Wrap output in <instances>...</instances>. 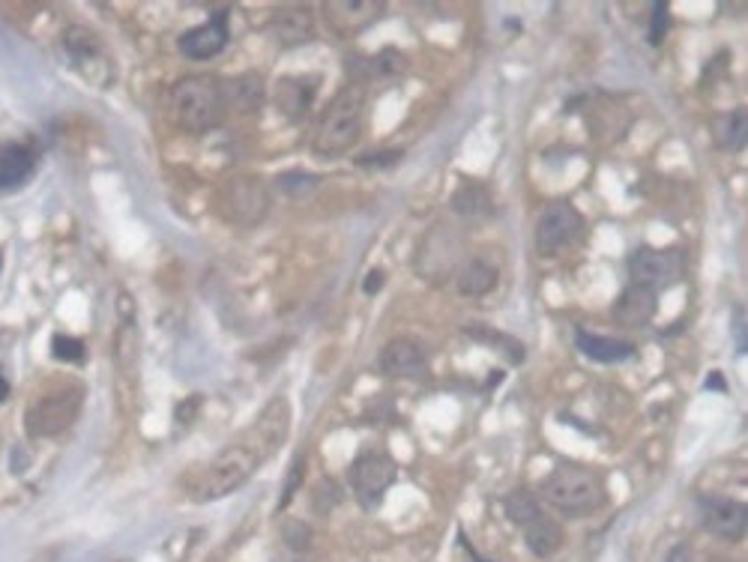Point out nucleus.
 Wrapping results in <instances>:
<instances>
[{
    "label": "nucleus",
    "mask_w": 748,
    "mask_h": 562,
    "mask_svg": "<svg viewBox=\"0 0 748 562\" xmlns=\"http://www.w3.org/2000/svg\"><path fill=\"white\" fill-rule=\"evenodd\" d=\"M377 365L386 377H416L425 371V353L416 341L395 338L380 350Z\"/></svg>",
    "instance_id": "ddd939ff"
},
{
    "label": "nucleus",
    "mask_w": 748,
    "mask_h": 562,
    "mask_svg": "<svg viewBox=\"0 0 748 562\" xmlns=\"http://www.w3.org/2000/svg\"><path fill=\"white\" fill-rule=\"evenodd\" d=\"M563 527L557 524V521H551V518H545V515H539L536 521H530L527 527H524V545L530 548V554H536L539 560H548V557H554L560 548H563Z\"/></svg>",
    "instance_id": "6ab92c4d"
},
{
    "label": "nucleus",
    "mask_w": 748,
    "mask_h": 562,
    "mask_svg": "<svg viewBox=\"0 0 748 562\" xmlns=\"http://www.w3.org/2000/svg\"><path fill=\"white\" fill-rule=\"evenodd\" d=\"M716 144L728 153H740L746 150V129H748V114L746 108H734L728 114H722L716 120Z\"/></svg>",
    "instance_id": "4be33fe9"
},
{
    "label": "nucleus",
    "mask_w": 748,
    "mask_h": 562,
    "mask_svg": "<svg viewBox=\"0 0 748 562\" xmlns=\"http://www.w3.org/2000/svg\"><path fill=\"white\" fill-rule=\"evenodd\" d=\"M539 491L551 509L566 512L572 518H587L590 512H596L605 503V482L599 479V473L578 467V464L554 467L542 479Z\"/></svg>",
    "instance_id": "7ed1b4c3"
},
{
    "label": "nucleus",
    "mask_w": 748,
    "mask_h": 562,
    "mask_svg": "<svg viewBox=\"0 0 748 562\" xmlns=\"http://www.w3.org/2000/svg\"><path fill=\"white\" fill-rule=\"evenodd\" d=\"M707 386H710V389H722V392L728 389V383H725L722 374H710V377H707Z\"/></svg>",
    "instance_id": "72a5a7b5"
},
{
    "label": "nucleus",
    "mask_w": 748,
    "mask_h": 562,
    "mask_svg": "<svg viewBox=\"0 0 748 562\" xmlns=\"http://www.w3.org/2000/svg\"><path fill=\"white\" fill-rule=\"evenodd\" d=\"M81 401H84L81 386H66V389L39 395V401L27 413V431L33 437H54V434L66 431L75 422Z\"/></svg>",
    "instance_id": "0eeeda50"
},
{
    "label": "nucleus",
    "mask_w": 748,
    "mask_h": 562,
    "mask_svg": "<svg viewBox=\"0 0 748 562\" xmlns=\"http://www.w3.org/2000/svg\"><path fill=\"white\" fill-rule=\"evenodd\" d=\"M668 562H689V545H677V548L668 554Z\"/></svg>",
    "instance_id": "473e14b6"
},
{
    "label": "nucleus",
    "mask_w": 748,
    "mask_h": 562,
    "mask_svg": "<svg viewBox=\"0 0 748 562\" xmlns=\"http://www.w3.org/2000/svg\"><path fill=\"white\" fill-rule=\"evenodd\" d=\"M452 210L464 219H476V216H488L491 213V195L482 183H461L452 192Z\"/></svg>",
    "instance_id": "5701e85b"
},
{
    "label": "nucleus",
    "mask_w": 748,
    "mask_h": 562,
    "mask_svg": "<svg viewBox=\"0 0 748 562\" xmlns=\"http://www.w3.org/2000/svg\"><path fill=\"white\" fill-rule=\"evenodd\" d=\"M671 30V12H668V3L665 0H656L653 3V12H650V27H647V39L650 45H662V39L668 36Z\"/></svg>",
    "instance_id": "a878e982"
},
{
    "label": "nucleus",
    "mask_w": 748,
    "mask_h": 562,
    "mask_svg": "<svg viewBox=\"0 0 748 562\" xmlns=\"http://www.w3.org/2000/svg\"><path fill=\"white\" fill-rule=\"evenodd\" d=\"M461 545H464V551L470 554V560H473V562H488V560H482V557H479V554H476V551H473V548L467 545V539H464V536H461Z\"/></svg>",
    "instance_id": "f704fd0d"
},
{
    "label": "nucleus",
    "mask_w": 748,
    "mask_h": 562,
    "mask_svg": "<svg viewBox=\"0 0 748 562\" xmlns=\"http://www.w3.org/2000/svg\"><path fill=\"white\" fill-rule=\"evenodd\" d=\"M395 476H398V467L386 452L363 449L357 455V461L351 467V485H354V494H357V500H360V506L366 512H374L383 503V497L392 488Z\"/></svg>",
    "instance_id": "423d86ee"
},
{
    "label": "nucleus",
    "mask_w": 748,
    "mask_h": 562,
    "mask_svg": "<svg viewBox=\"0 0 748 562\" xmlns=\"http://www.w3.org/2000/svg\"><path fill=\"white\" fill-rule=\"evenodd\" d=\"M656 311H659V293L644 284H629L611 305V317L629 329L647 326L656 317Z\"/></svg>",
    "instance_id": "f8f14e48"
},
{
    "label": "nucleus",
    "mask_w": 748,
    "mask_h": 562,
    "mask_svg": "<svg viewBox=\"0 0 748 562\" xmlns=\"http://www.w3.org/2000/svg\"><path fill=\"white\" fill-rule=\"evenodd\" d=\"M383 284H386V273H383V270H372V273L366 276V281H363V290H366L369 296H374Z\"/></svg>",
    "instance_id": "2f4dec72"
},
{
    "label": "nucleus",
    "mask_w": 748,
    "mask_h": 562,
    "mask_svg": "<svg viewBox=\"0 0 748 562\" xmlns=\"http://www.w3.org/2000/svg\"><path fill=\"white\" fill-rule=\"evenodd\" d=\"M222 84L213 78H183L171 90V117L186 132H210L225 114Z\"/></svg>",
    "instance_id": "20e7f679"
},
{
    "label": "nucleus",
    "mask_w": 748,
    "mask_h": 562,
    "mask_svg": "<svg viewBox=\"0 0 748 562\" xmlns=\"http://www.w3.org/2000/svg\"><path fill=\"white\" fill-rule=\"evenodd\" d=\"M225 45H228V9H219V15H213L207 24L192 27L177 39L180 54L189 60H210Z\"/></svg>",
    "instance_id": "9b49d317"
},
{
    "label": "nucleus",
    "mask_w": 748,
    "mask_h": 562,
    "mask_svg": "<svg viewBox=\"0 0 748 562\" xmlns=\"http://www.w3.org/2000/svg\"><path fill=\"white\" fill-rule=\"evenodd\" d=\"M683 270H686V261L677 249H638L629 255L632 284H644L656 293L680 281Z\"/></svg>",
    "instance_id": "1a4fd4ad"
},
{
    "label": "nucleus",
    "mask_w": 748,
    "mask_h": 562,
    "mask_svg": "<svg viewBox=\"0 0 748 562\" xmlns=\"http://www.w3.org/2000/svg\"><path fill=\"white\" fill-rule=\"evenodd\" d=\"M701 521L704 530L725 542H743L748 530V509L737 500L725 497H704L701 500Z\"/></svg>",
    "instance_id": "9d476101"
},
{
    "label": "nucleus",
    "mask_w": 748,
    "mask_h": 562,
    "mask_svg": "<svg viewBox=\"0 0 748 562\" xmlns=\"http://www.w3.org/2000/svg\"><path fill=\"white\" fill-rule=\"evenodd\" d=\"M500 273L494 264H488L485 258H473L458 270V293L461 296H485L497 287Z\"/></svg>",
    "instance_id": "412c9836"
},
{
    "label": "nucleus",
    "mask_w": 748,
    "mask_h": 562,
    "mask_svg": "<svg viewBox=\"0 0 748 562\" xmlns=\"http://www.w3.org/2000/svg\"><path fill=\"white\" fill-rule=\"evenodd\" d=\"M731 332H734V344H737V353H746V350H748L746 308H734V317H731Z\"/></svg>",
    "instance_id": "c756f323"
},
{
    "label": "nucleus",
    "mask_w": 748,
    "mask_h": 562,
    "mask_svg": "<svg viewBox=\"0 0 748 562\" xmlns=\"http://www.w3.org/2000/svg\"><path fill=\"white\" fill-rule=\"evenodd\" d=\"M464 335L467 338H473L476 344H482V347H491L494 353H503L509 362H524V344L518 341V338H512V335H506V332H500V329H494V326H488V323H467L464 326Z\"/></svg>",
    "instance_id": "aec40b11"
},
{
    "label": "nucleus",
    "mask_w": 748,
    "mask_h": 562,
    "mask_svg": "<svg viewBox=\"0 0 748 562\" xmlns=\"http://www.w3.org/2000/svg\"><path fill=\"white\" fill-rule=\"evenodd\" d=\"M51 353L60 362H81L84 359V341L72 338V335H54L51 341Z\"/></svg>",
    "instance_id": "bb28decb"
},
{
    "label": "nucleus",
    "mask_w": 748,
    "mask_h": 562,
    "mask_svg": "<svg viewBox=\"0 0 748 562\" xmlns=\"http://www.w3.org/2000/svg\"><path fill=\"white\" fill-rule=\"evenodd\" d=\"M318 81H321L318 75L315 78H282L276 87V102H279L282 114L291 120H300L306 114V108L315 102Z\"/></svg>",
    "instance_id": "2eb2a0df"
},
{
    "label": "nucleus",
    "mask_w": 748,
    "mask_h": 562,
    "mask_svg": "<svg viewBox=\"0 0 748 562\" xmlns=\"http://www.w3.org/2000/svg\"><path fill=\"white\" fill-rule=\"evenodd\" d=\"M261 461H267V452L246 434L243 440L231 443L225 452H219L189 485V497L195 503H213L222 500L234 491H240L261 467Z\"/></svg>",
    "instance_id": "f257e3e1"
},
{
    "label": "nucleus",
    "mask_w": 748,
    "mask_h": 562,
    "mask_svg": "<svg viewBox=\"0 0 748 562\" xmlns=\"http://www.w3.org/2000/svg\"><path fill=\"white\" fill-rule=\"evenodd\" d=\"M575 347L593 359V362H602V365H617V362H626L635 356V347L623 338H611V335H593L587 329H575Z\"/></svg>",
    "instance_id": "4468645a"
},
{
    "label": "nucleus",
    "mask_w": 748,
    "mask_h": 562,
    "mask_svg": "<svg viewBox=\"0 0 748 562\" xmlns=\"http://www.w3.org/2000/svg\"><path fill=\"white\" fill-rule=\"evenodd\" d=\"M503 506H506L509 521L518 524V527H527L530 521H536V518L542 515L539 500H536L527 488H515V491L503 500Z\"/></svg>",
    "instance_id": "393cba45"
},
{
    "label": "nucleus",
    "mask_w": 748,
    "mask_h": 562,
    "mask_svg": "<svg viewBox=\"0 0 748 562\" xmlns=\"http://www.w3.org/2000/svg\"><path fill=\"white\" fill-rule=\"evenodd\" d=\"M225 93V105L237 108V111H255L261 105V96H264V87L255 75H243V78H234L222 87Z\"/></svg>",
    "instance_id": "b1692460"
},
{
    "label": "nucleus",
    "mask_w": 748,
    "mask_h": 562,
    "mask_svg": "<svg viewBox=\"0 0 748 562\" xmlns=\"http://www.w3.org/2000/svg\"><path fill=\"white\" fill-rule=\"evenodd\" d=\"M366 87L360 81L342 87L333 102L327 105V111L318 120L315 138H312V150L321 159H336L342 153H348L363 129V117H366Z\"/></svg>",
    "instance_id": "f03ea898"
},
{
    "label": "nucleus",
    "mask_w": 748,
    "mask_h": 562,
    "mask_svg": "<svg viewBox=\"0 0 748 562\" xmlns=\"http://www.w3.org/2000/svg\"><path fill=\"white\" fill-rule=\"evenodd\" d=\"M282 533H285V542H288V545H291L294 551L306 548V545H309V539H312L309 527H306V524H300V521H288Z\"/></svg>",
    "instance_id": "cd10ccee"
},
{
    "label": "nucleus",
    "mask_w": 748,
    "mask_h": 562,
    "mask_svg": "<svg viewBox=\"0 0 748 562\" xmlns=\"http://www.w3.org/2000/svg\"><path fill=\"white\" fill-rule=\"evenodd\" d=\"M327 15L333 21V27L339 33H357L363 27H369L386 12V3H374V0H363V3H327Z\"/></svg>",
    "instance_id": "dca6fc26"
},
{
    "label": "nucleus",
    "mask_w": 748,
    "mask_h": 562,
    "mask_svg": "<svg viewBox=\"0 0 748 562\" xmlns=\"http://www.w3.org/2000/svg\"><path fill=\"white\" fill-rule=\"evenodd\" d=\"M401 159V153H369V156H363V159H357L360 165H383V168H389V165H395Z\"/></svg>",
    "instance_id": "7c9ffc66"
},
{
    "label": "nucleus",
    "mask_w": 748,
    "mask_h": 562,
    "mask_svg": "<svg viewBox=\"0 0 748 562\" xmlns=\"http://www.w3.org/2000/svg\"><path fill=\"white\" fill-rule=\"evenodd\" d=\"M6 395H9V383H6V377L0 374V404L6 401Z\"/></svg>",
    "instance_id": "c9c22d12"
},
{
    "label": "nucleus",
    "mask_w": 748,
    "mask_h": 562,
    "mask_svg": "<svg viewBox=\"0 0 748 562\" xmlns=\"http://www.w3.org/2000/svg\"><path fill=\"white\" fill-rule=\"evenodd\" d=\"M584 228V216L572 204L554 201L542 210L536 222V252L542 258H557L566 246L584 237Z\"/></svg>",
    "instance_id": "39448f33"
},
{
    "label": "nucleus",
    "mask_w": 748,
    "mask_h": 562,
    "mask_svg": "<svg viewBox=\"0 0 748 562\" xmlns=\"http://www.w3.org/2000/svg\"><path fill=\"white\" fill-rule=\"evenodd\" d=\"M300 482H303V461H297V464L291 467V476L285 479V488H282V497H279V512H282V509L294 500V494H297Z\"/></svg>",
    "instance_id": "c85d7f7f"
},
{
    "label": "nucleus",
    "mask_w": 748,
    "mask_h": 562,
    "mask_svg": "<svg viewBox=\"0 0 748 562\" xmlns=\"http://www.w3.org/2000/svg\"><path fill=\"white\" fill-rule=\"evenodd\" d=\"M273 30L282 45H303L315 39V18L303 6H288V9H279Z\"/></svg>",
    "instance_id": "f3484780"
},
{
    "label": "nucleus",
    "mask_w": 748,
    "mask_h": 562,
    "mask_svg": "<svg viewBox=\"0 0 748 562\" xmlns=\"http://www.w3.org/2000/svg\"><path fill=\"white\" fill-rule=\"evenodd\" d=\"M36 165V156L27 144H6L0 147V192L21 186Z\"/></svg>",
    "instance_id": "a211bd4d"
},
{
    "label": "nucleus",
    "mask_w": 748,
    "mask_h": 562,
    "mask_svg": "<svg viewBox=\"0 0 748 562\" xmlns=\"http://www.w3.org/2000/svg\"><path fill=\"white\" fill-rule=\"evenodd\" d=\"M270 210V192L258 177H234L222 192V213L234 225H258Z\"/></svg>",
    "instance_id": "6e6552de"
}]
</instances>
